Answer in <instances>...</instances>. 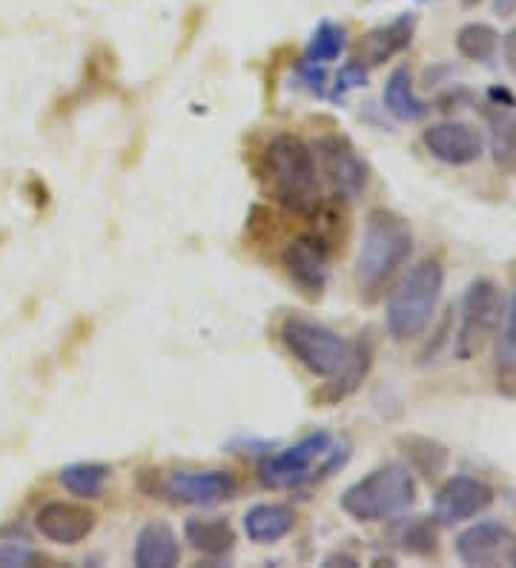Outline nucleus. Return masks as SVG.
I'll return each instance as SVG.
<instances>
[{
	"mask_svg": "<svg viewBox=\"0 0 516 568\" xmlns=\"http://www.w3.org/2000/svg\"><path fill=\"white\" fill-rule=\"evenodd\" d=\"M413 253V230L396 210L376 207L365 219V236L356 256L358 293L373 302Z\"/></svg>",
	"mask_w": 516,
	"mask_h": 568,
	"instance_id": "f257e3e1",
	"label": "nucleus"
},
{
	"mask_svg": "<svg viewBox=\"0 0 516 568\" xmlns=\"http://www.w3.org/2000/svg\"><path fill=\"white\" fill-rule=\"evenodd\" d=\"M351 459V443L344 437H333L327 430H316L302 443L279 450L259 465V483L273 491L307 486L318 479L333 477Z\"/></svg>",
	"mask_w": 516,
	"mask_h": 568,
	"instance_id": "f03ea898",
	"label": "nucleus"
},
{
	"mask_svg": "<svg viewBox=\"0 0 516 568\" xmlns=\"http://www.w3.org/2000/svg\"><path fill=\"white\" fill-rule=\"evenodd\" d=\"M264 175L282 207L302 219L318 215L322 199H318L316 155L299 135L282 132L270 139V144L264 146Z\"/></svg>",
	"mask_w": 516,
	"mask_h": 568,
	"instance_id": "7ed1b4c3",
	"label": "nucleus"
},
{
	"mask_svg": "<svg viewBox=\"0 0 516 568\" xmlns=\"http://www.w3.org/2000/svg\"><path fill=\"white\" fill-rule=\"evenodd\" d=\"M442 291H445V267L439 258H425L411 267L387 298L385 322L393 339H416L434 320Z\"/></svg>",
	"mask_w": 516,
	"mask_h": 568,
	"instance_id": "20e7f679",
	"label": "nucleus"
},
{
	"mask_svg": "<svg viewBox=\"0 0 516 568\" xmlns=\"http://www.w3.org/2000/svg\"><path fill=\"white\" fill-rule=\"evenodd\" d=\"M416 503V479L399 463L382 465L342 494V511L358 523L391 520Z\"/></svg>",
	"mask_w": 516,
	"mask_h": 568,
	"instance_id": "39448f33",
	"label": "nucleus"
},
{
	"mask_svg": "<svg viewBox=\"0 0 516 568\" xmlns=\"http://www.w3.org/2000/svg\"><path fill=\"white\" fill-rule=\"evenodd\" d=\"M279 333H282L287 354L299 365L307 367L310 374L324 376V379L336 376L353 354V345L344 336L304 316H287Z\"/></svg>",
	"mask_w": 516,
	"mask_h": 568,
	"instance_id": "423d86ee",
	"label": "nucleus"
},
{
	"mask_svg": "<svg viewBox=\"0 0 516 568\" xmlns=\"http://www.w3.org/2000/svg\"><path fill=\"white\" fill-rule=\"evenodd\" d=\"M503 320V293L490 278H476L462 298V322L456 333L454 354L459 362H471L494 339Z\"/></svg>",
	"mask_w": 516,
	"mask_h": 568,
	"instance_id": "0eeeda50",
	"label": "nucleus"
},
{
	"mask_svg": "<svg viewBox=\"0 0 516 568\" xmlns=\"http://www.w3.org/2000/svg\"><path fill=\"white\" fill-rule=\"evenodd\" d=\"M316 161L322 166V173L333 184L342 199H358L365 193L367 181H371V166L362 155L356 153V146L342 135H324L316 141Z\"/></svg>",
	"mask_w": 516,
	"mask_h": 568,
	"instance_id": "6e6552de",
	"label": "nucleus"
},
{
	"mask_svg": "<svg viewBox=\"0 0 516 568\" xmlns=\"http://www.w3.org/2000/svg\"><path fill=\"white\" fill-rule=\"evenodd\" d=\"M456 555L465 566L494 568L516 562V534L505 523L482 520L456 537Z\"/></svg>",
	"mask_w": 516,
	"mask_h": 568,
	"instance_id": "1a4fd4ad",
	"label": "nucleus"
},
{
	"mask_svg": "<svg viewBox=\"0 0 516 568\" xmlns=\"http://www.w3.org/2000/svg\"><path fill=\"white\" fill-rule=\"evenodd\" d=\"M166 499L181 506L210 508L239 494V479L230 471H175L161 486Z\"/></svg>",
	"mask_w": 516,
	"mask_h": 568,
	"instance_id": "9d476101",
	"label": "nucleus"
},
{
	"mask_svg": "<svg viewBox=\"0 0 516 568\" xmlns=\"http://www.w3.org/2000/svg\"><path fill=\"white\" fill-rule=\"evenodd\" d=\"M282 267L304 298H322L327 287V244L322 239H296L282 250Z\"/></svg>",
	"mask_w": 516,
	"mask_h": 568,
	"instance_id": "9b49d317",
	"label": "nucleus"
},
{
	"mask_svg": "<svg viewBox=\"0 0 516 568\" xmlns=\"http://www.w3.org/2000/svg\"><path fill=\"white\" fill-rule=\"evenodd\" d=\"M494 506V488L476 477H451L439 488L434 503V520L442 526L474 520L476 514L488 511Z\"/></svg>",
	"mask_w": 516,
	"mask_h": 568,
	"instance_id": "f8f14e48",
	"label": "nucleus"
},
{
	"mask_svg": "<svg viewBox=\"0 0 516 568\" xmlns=\"http://www.w3.org/2000/svg\"><path fill=\"white\" fill-rule=\"evenodd\" d=\"M422 144L436 161L447 166H468L479 161L482 155V132L462 121H442V124L427 126L422 135Z\"/></svg>",
	"mask_w": 516,
	"mask_h": 568,
	"instance_id": "ddd939ff",
	"label": "nucleus"
},
{
	"mask_svg": "<svg viewBox=\"0 0 516 568\" xmlns=\"http://www.w3.org/2000/svg\"><path fill=\"white\" fill-rule=\"evenodd\" d=\"M95 511H90L87 506H78V503H47L41 506V511L34 514V528L47 537L49 542H58V546H78L95 531Z\"/></svg>",
	"mask_w": 516,
	"mask_h": 568,
	"instance_id": "4468645a",
	"label": "nucleus"
},
{
	"mask_svg": "<svg viewBox=\"0 0 516 568\" xmlns=\"http://www.w3.org/2000/svg\"><path fill=\"white\" fill-rule=\"evenodd\" d=\"M416 32V14H399L396 21L385 23V27L371 29L356 47V63L362 67H378V63L391 61L399 52H405Z\"/></svg>",
	"mask_w": 516,
	"mask_h": 568,
	"instance_id": "2eb2a0df",
	"label": "nucleus"
},
{
	"mask_svg": "<svg viewBox=\"0 0 516 568\" xmlns=\"http://www.w3.org/2000/svg\"><path fill=\"white\" fill-rule=\"evenodd\" d=\"M179 537L166 523H146L138 531L135 566L138 568H172L179 566Z\"/></svg>",
	"mask_w": 516,
	"mask_h": 568,
	"instance_id": "dca6fc26",
	"label": "nucleus"
},
{
	"mask_svg": "<svg viewBox=\"0 0 516 568\" xmlns=\"http://www.w3.org/2000/svg\"><path fill=\"white\" fill-rule=\"evenodd\" d=\"M296 528V511L284 503H259L244 514V534L259 546L284 540Z\"/></svg>",
	"mask_w": 516,
	"mask_h": 568,
	"instance_id": "f3484780",
	"label": "nucleus"
},
{
	"mask_svg": "<svg viewBox=\"0 0 516 568\" xmlns=\"http://www.w3.org/2000/svg\"><path fill=\"white\" fill-rule=\"evenodd\" d=\"M371 365H373L371 342L367 339L356 342V345H353L351 359H347V365H344L336 376H331L333 382H327V385H324V390H318V403L336 405V403H342V399H347V396H351L353 390L362 385V382H365V376L371 374Z\"/></svg>",
	"mask_w": 516,
	"mask_h": 568,
	"instance_id": "a211bd4d",
	"label": "nucleus"
},
{
	"mask_svg": "<svg viewBox=\"0 0 516 568\" xmlns=\"http://www.w3.org/2000/svg\"><path fill=\"white\" fill-rule=\"evenodd\" d=\"M399 448L405 454V459L411 463V468L416 474L431 483V479H439L442 474L447 471L451 465V450L447 445H442L439 439L419 437V434H407V437H399Z\"/></svg>",
	"mask_w": 516,
	"mask_h": 568,
	"instance_id": "6ab92c4d",
	"label": "nucleus"
},
{
	"mask_svg": "<svg viewBox=\"0 0 516 568\" xmlns=\"http://www.w3.org/2000/svg\"><path fill=\"white\" fill-rule=\"evenodd\" d=\"M382 101H385V110L399 121H422L431 112V104L422 101L416 90H413V75L407 67L391 72Z\"/></svg>",
	"mask_w": 516,
	"mask_h": 568,
	"instance_id": "aec40b11",
	"label": "nucleus"
},
{
	"mask_svg": "<svg viewBox=\"0 0 516 568\" xmlns=\"http://www.w3.org/2000/svg\"><path fill=\"white\" fill-rule=\"evenodd\" d=\"M184 537L186 542L201 551V555L210 557H221L227 555L230 548L235 546V531L227 520H221V517H210V520H186L184 526Z\"/></svg>",
	"mask_w": 516,
	"mask_h": 568,
	"instance_id": "412c9836",
	"label": "nucleus"
},
{
	"mask_svg": "<svg viewBox=\"0 0 516 568\" xmlns=\"http://www.w3.org/2000/svg\"><path fill=\"white\" fill-rule=\"evenodd\" d=\"M110 465L101 463H75L67 465L61 471V486L67 488L69 494L83 499H98L107 488V479H110Z\"/></svg>",
	"mask_w": 516,
	"mask_h": 568,
	"instance_id": "4be33fe9",
	"label": "nucleus"
},
{
	"mask_svg": "<svg viewBox=\"0 0 516 568\" xmlns=\"http://www.w3.org/2000/svg\"><path fill=\"white\" fill-rule=\"evenodd\" d=\"M496 47H499V36H496V29L488 27V23H465L456 32V52L462 58H468V61H494Z\"/></svg>",
	"mask_w": 516,
	"mask_h": 568,
	"instance_id": "5701e85b",
	"label": "nucleus"
},
{
	"mask_svg": "<svg viewBox=\"0 0 516 568\" xmlns=\"http://www.w3.org/2000/svg\"><path fill=\"white\" fill-rule=\"evenodd\" d=\"M396 542H399V548L407 551V555L434 557L439 551V531H436L434 520L413 517V520H405L396 528Z\"/></svg>",
	"mask_w": 516,
	"mask_h": 568,
	"instance_id": "b1692460",
	"label": "nucleus"
},
{
	"mask_svg": "<svg viewBox=\"0 0 516 568\" xmlns=\"http://www.w3.org/2000/svg\"><path fill=\"white\" fill-rule=\"evenodd\" d=\"M344 47H347V29H344L342 23L324 21V23H318L316 32H313V38H310L307 58H304V61L331 63L342 55Z\"/></svg>",
	"mask_w": 516,
	"mask_h": 568,
	"instance_id": "393cba45",
	"label": "nucleus"
},
{
	"mask_svg": "<svg viewBox=\"0 0 516 568\" xmlns=\"http://www.w3.org/2000/svg\"><path fill=\"white\" fill-rule=\"evenodd\" d=\"M494 161L508 173H516V112L505 110L494 121Z\"/></svg>",
	"mask_w": 516,
	"mask_h": 568,
	"instance_id": "a878e982",
	"label": "nucleus"
},
{
	"mask_svg": "<svg viewBox=\"0 0 516 568\" xmlns=\"http://www.w3.org/2000/svg\"><path fill=\"white\" fill-rule=\"evenodd\" d=\"M496 362L503 374H516V293L510 298L505 327L499 333V345H496Z\"/></svg>",
	"mask_w": 516,
	"mask_h": 568,
	"instance_id": "bb28decb",
	"label": "nucleus"
},
{
	"mask_svg": "<svg viewBox=\"0 0 516 568\" xmlns=\"http://www.w3.org/2000/svg\"><path fill=\"white\" fill-rule=\"evenodd\" d=\"M41 562V555L27 546H14V542H3L0 546V568H14V566H34Z\"/></svg>",
	"mask_w": 516,
	"mask_h": 568,
	"instance_id": "cd10ccee",
	"label": "nucleus"
},
{
	"mask_svg": "<svg viewBox=\"0 0 516 568\" xmlns=\"http://www.w3.org/2000/svg\"><path fill=\"white\" fill-rule=\"evenodd\" d=\"M367 83V72L362 63L351 61L347 67H342V72H338L336 78V98H342L344 92L356 90V87H365Z\"/></svg>",
	"mask_w": 516,
	"mask_h": 568,
	"instance_id": "c85d7f7f",
	"label": "nucleus"
},
{
	"mask_svg": "<svg viewBox=\"0 0 516 568\" xmlns=\"http://www.w3.org/2000/svg\"><path fill=\"white\" fill-rule=\"evenodd\" d=\"M503 58H505V67H508V70L516 75V23L503 41Z\"/></svg>",
	"mask_w": 516,
	"mask_h": 568,
	"instance_id": "c756f323",
	"label": "nucleus"
},
{
	"mask_svg": "<svg viewBox=\"0 0 516 568\" xmlns=\"http://www.w3.org/2000/svg\"><path fill=\"white\" fill-rule=\"evenodd\" d=\"M336 562H342V566H351V568L358 566L356 557H351V555H331L327 560H324V566L331 568V566H336Z\"/></svg>",
	"mask_w": 516,
	"mask_h": 568,
	"instance_id": "7c9ffc66",
	"label": "nucleus"
},
{
	"mask_svg": "<svg viewBox=\"0 0 516 568\" xmlns=\"http://www.w3.org/2000/svg\"><path fill=\"white\" fill-rule=\"evenodd\" d=\"M494 9L499 18H510V14H516V0H496Z\"/></svg>",
	"mask_w": 516,
	"mask_h": 568,
	"instance_id": "2f4dec72",
	"label": "nucleus"
},
{
	"mask_svg": "<svg viewBox=\"0 0 516 568\" xmlns=\"http://www.w3.org/2000/svg\"><path fill=\"white\" fill-rule=\"evenodd\" d=\"M476 3H482V0H462V7H476Z\"/></svg>",
	"mask_w": 516,
	"mask_h": 568,
	"instance_id": "473e14b6",
	"label": "nucleus"
},
{
	"mask_svg": "<svg viewBox=\"0 0 516 568\" xmlns=\"http://www.w3.org/2000/svg\"><path fill=\"white\" fill-rule=\"evenodd\" d=\"M514 566H516V562H514Z\"/></svg>",
	"mask_w": 516,
	"mask_h": 568,
	"instance_id": "72a5a7b5",
	"label": "nucleus"
}]
</instances>
